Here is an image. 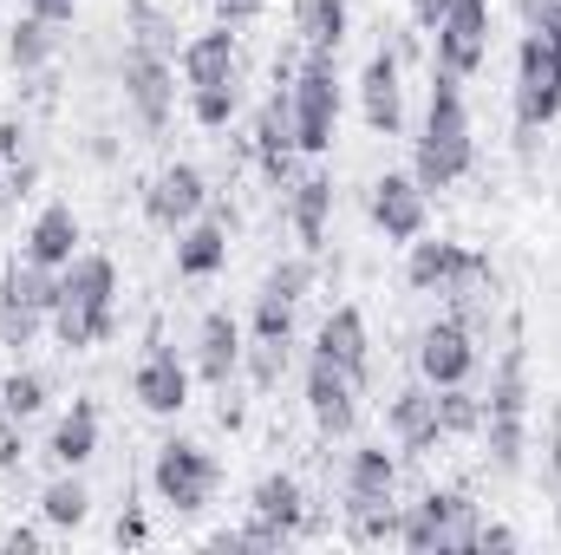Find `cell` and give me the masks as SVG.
<instances>
[{
	"instance_id": "cell-1",
	"label": "cell",
	"mask_w": 561,
	"mask_h": 555,
	"mask_svg": "<svg viewBox=\"0 0 561 555\" xmlns=\"http://www.w3.org/2000/svg\"><path fill=\"white\" fill-rule=\"evenodd\" d=\"M118 327V262L99 256V249H79L59 281H53V320L46 333L66 347V353H92L105 347Z\"/></svg>"
},
{
	"instance_id": "cell-2",
	"label": "cell",
	"mask_w": 561,
	"mask_h": 555,
	"mask_svg": "<svg viewBox=\"0 0 561 555\" xmlns=\"http://www.w3.org/2000/svg\"><path fill=\"white\" fill-rule=\"evenodd\" d=\"M477 163V125H470V105H463V79L437 72L431 79V99H424V125L412 138V177L424 190H450L463 183Z\"/></svg>"
},
{
	"instance_id": "cell-3",
	"label": "cell",
	"mask_w": 561,
	"mask_h": 555,
	"mask_svg": "<svg viewBox=\"0 0 561 555\" xmlns=\"http://www.w3.org/2000/svg\"><path fill=\"white\" fill-rule=\"evenodd\" d=\"M340 53H300L294 79H287V99H294V144L300 157H327L340 138Z\"/></svg>"
},
{
	"instance_id": "cell-4",
	"label": "cell",
	"mask_w": 561,
	"mask_h": 555,
	"mask_svg": "<svg viewBox=\"0 0 561 555\" xmlns=\"http://www.w3.org/2000/svg\"><path fill=\"white\" fill-rule=\"evenodd\" d=\"M150 490H157L163 510L203 517V510L216 503V490H222V464H216V451L196 444V438H163L157 457H150Z\"/></svg>"
},
{
	"instance_id": "cell-5",
	"label": "cell",
	"mask_w": 561,
	"mask_h": 555,
	"mask_svg": "<svg viewBox=\"0 0 561 555\" xmlns=\"http://www.w3.org/2000/svg\"><path fill=\"white\" fill-rule=\"evenodd\" d=\"M477 530L483 517L463 490H424L419 503L399 510V543L412 555H463L477 550Z\"/></svg>"
},
{
	"instance_id": "cell-6",
	"label": "cell",
	"mask_w": 561,
	"mask_h": 555,
	"mask_svg": "<svg viewBox=\"0 0 561 555\" xmlns=\"http://www.w3.org/2000/svg\"><path fill=\"white\" fill-rule=\"evenodd\" d=\"M405 287L412 294H477V287H496V269L470 242L419 236V242H405Z\"/></svg>"
},
{
	"instance_id": "cell-7",
	"label": "cell",
	"mask_w": 561,
	"mask_h": 555,
	"mask_svg": "<svg viewBox=\"0 0 561 555\" xmlns=\"http://www.w3.org/2000/svg\"><path fill=\"white\" fill-rule=\"evenodd\" d=\"M53 281H59V269H39L26 256H13L0 269V347L26 353L46 333V320H53Z\"/></svg>"
},
{
	"instance_id": "cell-8",
	"label": "cell",
	"mask_w": 561,
	"mask_h": 555,
	"mask_svg": "<svg viewBox=\"0 0 561 555\" xmlns=\"http://www.w3.org/2000/svg\"><path fill=\"white\" fill-rule=\"evenodd\" d=\"M490 33H496V7L490 0H450L431 26V66L450 79H477L490 59Z\"/></svg>"
},
{
	"instance_id": "cell-9",
	"label": "cell",
	"mask_w": 561,
	"mask_h": 555,
	"mask_svg": "<svg viewBox=\"0 0 561 555\" xmlns=\"http://www.w3.org/2000/svg\"><path fill=\"white\" fill-rule=\"evenodd\" d=\"M561 118V53L542 33H523L516 46V125L542 132Z\"/></svg>"
},
{
	"instance_id": "cell-10",
	"label": "cell",
	"mask_w": 561,
	"mask_h": 555,
	"mask_svg": "<svg viewBox=\"0 0 561 555\" xmlns=\"http://www.w3.org/2000/svg\"><path fill=\"white\" fill-rule=\"evenodd\" d=\"M118 86H125V105L144 132H163L170 112H176V59L163 53H144V46H125L118 59Z\"/></svg>"
},
{
	"instance_id": "cell-11",
	"label": "cell",
	"mask_w": 561,
	"mask_h": 555,
	"mask_svg": "<svg viewBox=\"0 0 561 555\" xmlns=\"http://www.w3.org/2000/svg\"><path fill=\"white\" fill-rule=\"evenodd\" d=\"M477 366H483V353H477V333H470L463 314H444V320H431L419 333V380L424 386H470Z\"/></svg>"
},
{
	"instance_id": "cell-12",
	"label": "cell",
	"mask_w": 561,
	"mask_h": 555,
	"mask_svg": "<svg viewBox=\"0 0 561 555\" xmlns=\"http://www.w3.org/2000/svg\"><path fill=\"white\" fill-rule=\"evenodd\" d=\"M300 386H307V418L320 424V438H353V424H359V393H366V386H359L346 366H333L327 353H307Z\"/></svg>"
},
{
	"instance_id": "cell-13",
	"label": "cell",
	"mask_w": 561,
	"mask_h": 555,
	"mask_svg": "<svg viewBox=\"0 0 561 555\" xmlns=\"http://www.w3.org/2000/svg\"><path fill=\"white\" fill-rule=\"evenodd\" d=\"M203 209H209V177H203V163H163V170L144 183V223L163 229V236H176V229L196 223Z\"/></svg>"
},
{
	"instance_id": "cell-14",
	"label": "cell",
	"mask_w": 561,
	"mask_h": 555,
	"mask_svg": "<svg viewBox=\"0 0 561 555\" xmlns=\"http://www.w3.org/2000/svg\"><path fill=\"white\" fill-rule=\"evenodd\" d=\"M190 386H196L190 360H183L176 347H163V340H150L138 353V366H131V399H138L150 418H176L190 406Z\"/></svg>"
},
{
	"instance_id": "cell-15",
	"label": "cell",
	"mask_w": 561,
	"mask_h": 555,
	"mask_svg": "<svg viewBox=\"0 0 561 555\" xmlns=\"http://www.w3.org/2000/svg\"><path fill=\"white\" fill-rule=\"evenodd\" d=\"M366 209H373V229H379L386 242H419L424 229H431V190H424L412 170H386V177L373 183Z\"/></svg>"
},
{
	"instance_id": "cell-16",
	"label": "cell",
	"mask_w": 561,
	"mask_h": 555,
	"mask_svg": "<svg viewBox=\"0 0 561 555\" xmlns=\"http://www.w3.org/2000/svg\"><path fill=\"white\" fill-rule=\"evenodd\" d=\"M229 236H236V209L209 196V209L176 229V275L183 281L222 275V269H229Z\"/></svg>"
},
{
	"instance_id": "cell-17",
	"label": "cell",
	"mask_w": 561,
	"mask_h": 555,
	"mask_svg": "<svg viewBox=\"0 0 561 555\" xmlns=\"http://www.w3.org/2000/svg\"><path fill=\"white\" fill-rule=\"evenodd\" d=\"M359 118H366V132H379V138H399V132H405V66H399L392 46H379V53L359 66Z\"/></svg>"
},
{
	"instance_id": "cell-18",
	"label": "cell",
	"mask_w": 561,
	"mask_h": 555,
	"mask_svg": "<svg viewBox=\"0 0 561 555\" xmlns=\"http://www.w3.org/2000/svg\"><path fill=\"white\" fill-rule=\"evenodd\" d=\"M386 431H392V444H399V457H431L437 444H444V424H437V386H399L392 399H386Z\"/></svg>"
},
{
	"instance_id": "cell-19",
	"label": "cell",
	"mask_w": 561,
	"mask_h": 555,
	"mask_svg": "<svg viewBox=\"0 0 561 555\" xmlns=\"http://www.w3.org/2000/svg\"><path fill=\"white\" fill-rule=\"evenodd\" d=\"M242 320L229 314V307H209L203 320H196V353H190V373L203 380V386H229L236 373H242Z\"/></svg>"
},
{
	"instance_id": "cell-20",
	"label": "cell",
	"mask_w": 561,
	"mask_h": 555,
	"mask_svg": "<svg viewBox=\"0 0 561 555\" xmlns=\"http://www.w3.org/2000/svg\"><path fill=\"white\" fill-rule=\"evenodd\" d=\"M176 72H183V86H190V92H196V86L242 79V46H236V26H229V20H216V26L190 33V39H183V53H176Z\"/></svg>"
},
{
	"instance_id": "cell-21",
	"label": "cell",
	"mask_w": 561,
	"mask_h": 555,
	"mask_svg": "<svg viewBox=\"0 0 561 555\" xmlns=\"http://www.w3.org/2000/svg\"><path fill=\"white\" fill-rule=\"evenodd\" d=\"M280 196H287V229H294L300 256H320V249H327V223H333V177L307 170V177H294Z\"/></svg>"
},
{
	"instance_id": "cell-22",
	"label": "cell",
	"mask_w": 561,
	"mask_h": 555,
	"mask_svg": "<svg viewBox=\"0 0 561 555\" xmlns=\"http://www.w3.org/2000/svg\"><path fill=\"white\" fill-rule=\"evenodd\" d=\"M340 490H346V517L392 503V490H399V444H392V451H386V444H353Z\"/></svg>"
},
{
	"instance_id": "cell-23",
	"label": "cell",
	"mask_w": 561,
	"mask_h": 555,
	"mask_svg": "<svg viewBox=\"0 0 561 555\" xmlns=\"http://www.w3.org/2000/svg\"><path fill=\"white\" fill-rule=\"evenodd\" d=\"M79 242H85V223H79V209H72V203H46V209L26 223V242H20V256H26V262H39V269H66V262L79 256Z\"/></svg>"
},
{
	"instance_id": "cell-24",
	"label": "cell",
	"mask_w": 561,
	"mask_h": 555,
	"mask_svg": "<svg viewBox=\"0 0 561 555\" xmlns=\"http://www.w3.org/2000/svg\"><path fill=\"white\" fill-rule=\"evenodd\" d=\"M313 353H327L333 366H346L359 386L373 380V333H366V314L346 301V307H333L327 320H320V333H313Z\"/></svg>"
},
{
	"instance_id": "cell-25",
	"label": "cell",
	"mask_w": 561,
	"mask_h": 555,
	"mask_svg": "<svg viewBox=\"0 0 561 555\" xmlns=\"http://www.w3.org/2000/svg\"><path fill=\"white\" fill-rule=\"evenodd\" d=\"M99 438H105V418H99V399H72L66 412L53 418V438H46V457L59 471H85L99 457Z\"/></svg>"
},
{
	"instance_id": "cell-26",
	"label": "cell",
	"mask_w": 561,
	"mask_h": 555,
	"mask_svg": "<svg viewBox=\"0 0 561 555\" xmlns=\"http://www.w3.org/2000/svg\"><path fill=\"white\" fill-rule=\"evenodd\" d=\"M249 517H262V523H275L287 536H300L307 530V490H300V477L294 471H268L249 490Z\"/></svg>"
},
{
	"instance_id": "cell-27",
	"label": "cell",
	"mask_w": 561,
	"mask_h": 555,
	"mask_svg": "<svg viewBox=\"0 0 561 555\" xmlns=\"http://www.w3.org/2000/svg\"><path fill=\"white\" fill-rule=\"evenodd\" d=\"M346 26H353V7L346 0H300L294 7L300 53H340L346 46Z\"/></svg>"
},
{
	"instance_id": "cell-28",
	"label": "cell",
	"mask_w": 561,
	"mask_h": 555,
	"mask_svg": "<svg viewBox=\"0 0 561 555\" xmlns=\"http://www.w3.org/2000/svg\"><path fill=\"white\" fill-rule=\"evenodd\" d=\"M477 438L490 444V471L496 477H516L529 464V412H483Z\"/></svg>"
},
{
	"instance_id": "cell-29",
	"label": "cell",
	"mask_w": 561,
	"mask_h": 555,
	"mask_svg": "<svg viewBox=\"0 0 561 555\" xmlns=\"http://www.w3.org/2000/svg\"><path fill=\"white\" fill-rule=\"evenodd\" d=\"M53 53H59V20L20 13V20L7 26V59H13V72H46Z\"/></svg>"
},
{
	"instance_id": "cell-30",
	"label": "cell",
	"mask_w": 561,
	"mask_h": 555,
	"mask_svg": "<svg viewBox=\"0 0 561 555\" xmlns=\"http://www.w3.org/2000/svg\"><path fill=\"white\" fill-rule=\"evenodd\" d=\"M92 517V484L79 471H59L46 490H39V523L46 530H79Z\"/></svg>"
},
{
	"instance_id": "cell-31",
	"label": "cell",
	"mask_w": 561,
	"mask_h": 555,
	"mask_svg": "<svg viewBox=\"0 0 561 555\" xmlns=\"http://www.w3.org/2000/svg\"><path fill=\"white\" fill-rule=\"evenodd\" d=\"M483 412H529V353L510 347L490 373V393H483Z\"/></svg>"
},
{
	"instance_id": "cell-32",
	"label": "cell",
	"mask_w": 561,
	"mask_h": 555,
	"mask_svg": "<svg viewBox=\"0 0 561 555\" xmlns=\"http://www.w3.org/2000/svg\"><path fill=\"white\" fill-rule=\"evenodd\" d=\"M125 26H131V46H144V53H163V59L183 53L176 46V20L157 0H125Z\"/></svg>"
},
{
	"instance_id": "cell-33",
	"label": "cell",
	"mask_w": 561,
	"mask_h": 555,
	"mask_svg": "<svg viewBox=\"0 0 561 555\" xmlns=\"http://www.w3.org/2000/svg\"><path fill=\"white\" fill-rule=\"evenodd\" d=\"M46 399H53V386H46V373H33V366H13V373L0 380V418H13V424L39 418Z\"/></svg>"
},
{
	"instance_id": "cell-34",
	"label": "cell",
	"mask_w": 561,
	"mask_h": 555,
	"mask_svg": "<svg viewBox=\"0 0 561 555\" xmlns=\"http://www.w3.org/2000/svg\"><path fill=\"white\" fill-rule=\"evenodd\" d=\"M236 112H242V79H222V86H196L190 92V118L203 132H229Z\"/></svg>"
},
{
	"instance_id": "cell-35",
	"label": "cell",
	"mask_w": 561,
	"mask_h": 555,
	"mask_svg": "<svg viewBox=\"0 0 561 555\" xmlns=\"http://www.w3.org/2000/svg\"><path fill=\"white\" fill-rule=\"evenodd\" d=\"M437 424H444V438H477L483 431V393L437 386Z\"/></svg>"
},
{
	"instance_id": "cell-36",
	"label": "cell",
	"mask_w": 561,
	"mask_h": 555,
	"mask_svg": "<svg viewBox=\"0 0 561 555\" xmlns=\"http://www.w3.org/2000/svg\"><path fill=\"white\" fill-rule=\"evenodd\" d=\"M307 287H313V256H287V262H275L268 275H262V294H280V301H307Z\"/></svg>"
},
{
	"instance_id": "cell-37",
	"label": "cell",
	"mask_w": 561,
	"mask_h": 555,
	"mask_svg": "<svg viewBox=\"0 0 561 555\" xmlns=\"http://www.w3.org/2000/svg\"><path fill=\"white\" fill-rule=\"evenodd\" d=\"M249 333H255V340H294V301H280V294H262V287H255Z\"/></svg>"
},
{
	"instance_id": "cell-38",
	"label": "cell",
	"mask_w": 561,
	"mask_h": 555,
	"mask_svg": "<svg viewBox=\"0 0 561 555\" xmlns=\"http://www.w3.org/2000/svg\"><path fill=\"white\" fill-rule=\"evenodd\" d=\"M242 366H249V380H255V386L268 393L280 373H287V340H255V347L242 353Z\"/></svg>"
},
{
	"instance_id": "cell-39",
	"label": "cell",
	"mask_w": 561,
	"mask_h": 555,
	"mask_svg": "<svg viewBox=\"0 0 561 555\" xmlns=\"http://www.w3.org/2000/svg\"><path fill=\"white\" fill-rule=\"evenodd\" d=\"M26 157H33L26 118H0V170H7V163H26Z\"/></svg>"
},
{
	"instance_id": "cell-40",
	"label": "cell",
	"mask_w": 561,
	"mask_h": 555,
	"mask_svg": "<svg viewBox=\"0 0 561 555\" xmlns=\"http://www.w3.org/2000/svg\"><path fill=\"white\" fill-rule=\"evenodd\" d=\"M523 20H529V33L561 46V0H523Z\"/></svg>"
},
{
	"instance_id": "cell-41",
	"label": "cell",
	"mask_w": 561,
	"mask_h": 555,
	"mask_svg": "<svg viewBox=\"0 0 561 555\" xmlns=\"http://www.w3.org/2000/svg\"><path fill=\"white\" fill-rule=\"evenodd\" d=\"M20 457H26V438L13 418H0V471H20Z\"/></svg>"
},
{
	"instance_id": "cell-42",
	"label": "cell",
	"mask_w": 561,
	"mask_h": 555,
	"mask_svg": "<svg viewBox=\"0 0 561 555\" xmlns=\"http://www.w3.org/2000/svg\"><path fill=\"white\" fill-rule=\"evenodd\" d=\"M209 7H216V20H229V26H242V20L268 13V0H209Z\"/></svg>"
},
{
	"instance_id": "cell-43",
	"label": "cell",
	"mask_w": 561,
	"mask_h": 555,
	"mask_svg": "<svg viewBox=\"0 0 561 555\" xmlns=\"http://www.w3.org/2000/svg\"><path fill=\"white\" fill-rule=\"evenodd\" d=\"M542 477H549V490L561 497V418L549 424V451H542Z\"/></svg>"
},
{
	"instance_id": "cell-44",
	"label": "cell",
	"mask_w": 561,
	"mask_h": 555,
	"mask_svg": "<svg viewBox=\"0 0 561 555\" xmlns=\"http://www.w3.org/2000/svg\"><path fill=\"white\" fill-rule=\"evenodd\" d=\"M516 543H523V536H516L510 523H483V530H477V550H516Z\"/></svg>"
},
{
	"instance_id": "cell-45",
	"label": "cell",
	"mask_w": 561,
	"mask_h": 555,
	"mask_svg": "<svg viewBox=\"0 0 561 555\" xmlns=\"http://www.w3.org/2000/svg\"><path fill=\"white\" fill-rule=\"evenodd\" d=\"M72 7H79V0H26V13H39V20H59V26L72 20Z\"/></svg>"
},
{
	"instance_id": "cell-46",
	"label": "cell",
	"mask_w": 561,
	"mask_h": 555,
	"mask_svg": "<svg viewBox=\"0 0 561 555\" xmlns=\"http://www.w3.org/2000/svg\"><path fill=\"white\" fill-rule=\"evenodd\" d=\"M0 543H7L13 555H33V550H39V530H7Z\"/></svg>"
},
{
	"instance_id": "cell-47",
	"label": "cell",
	"mask_w": 561,
	"mask_h": 555,
	"mask_svg": "<svg viewBox=\"0 0 561 555\" xmlns=\"http://www.w3.org/2000/svg\"><path fill=\"white\" fill-rule=\"evenodd\" d=\"M444 7H450V0H412V20H419L424 33H431V26H437V13H444Z\"/></svg>"
},
{
	"instance_id": "cell-48",
	"label": "cell",
	"mask_w": 561,
	"mask_h": 555,
	"mask_svg": "<svg viewBox=\"0 0 561 555\" xmlns=\"http://www.w3.org/2000/svg\"><path fill=\"white\" fill-rule=\"evenodd\" d=\"M118 543H144V517H138V510H125V517H118Z\"/></svg>"
}]
</instances>
